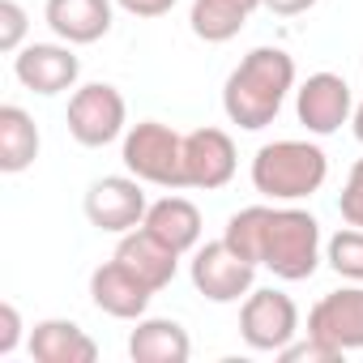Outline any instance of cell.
<instances>
[{
	"mask_svg": "<svg viewBox=\"0 0 363 363\" xmlns=\"http://www.w3.org/2000/svg\"><path fill=\"white\" fill-rule=\"evenodd\" d=\"M223 240L244 261L269 269L282 282H303L320 265V223L308 210H295L291 201L235 210L227 218Z\"/></svg>",
	"mask_w": 363,
	"mask_h": 363,
	"instance_id": "cell-1",
	"label": "cell"
},
{
	"mask_svg": "<svg viewBox=\"0 0 363 363\" xmlns=\"http://www.w3.org/2000/svg\"><path fill=\"white\" fill-rule=\"evenodd\" d=\"M291 90H295V56H286L282 48H252L223 86V111L244 133H261L278 120Z\"/></svg>",
	"mask_w": 363,
	"mask_h": 363,
	"instance_id": "cell-2",
	"label": "cell"
},
{
	"mask_svg": "<svg viewBox=\"0 0 363 363\" xmlns=\"http://www.w3.org/2000/svg\"><path fill=\"white\" fill-rule=\"evenodd\" d=\"M325 179H329V154L299 137L269 141L252 158V189L269 201H303L320 193Z\"/></svg>",
	"mask_w": 363,
	"mask_h": 363,
	"instance_id": "cell-3",
	"label": "cell"
},
{
	"mask_svg": "<svg viewBox=\"0 0 363 363\" xmlns=\"http://www.w3.org/2000/svg\"><path fill=\"white\" fill-rule=\"evenodd\" d=\"M120 158L128 175H137L141 184L158 189H184V133H175L162 120H141L124 133Z\"/></svg>",
	"mask_w": 363,
	"mask_h": 363,
	"instance_id": "cell-4",
	"label": "cell"
},
{
	"mask_svg": "<svg viewBox=\"0 0 363 363\" xmlns=\"http://www.w3.org/2000/svg\"><path fill=\"white\" fill-rule=\"evenodd\" d=\"M65 124H69L77 145L103 150V145H111L116 137L128 133V103H124V94L111 82H90V86L73 90Z\"/></svg>",
	"mask_w": 363,
	"mask_h": 363,
	"instance_id": "cell-5",
	"label": "cell"
},
{
	"mask_svg": "<svg viewBox=\"0 0 363 363\" xmlns=\"http://www.w3.org/2000/svg\"><path fill=\"white\" fill-rule=\"evenodd\" d=\"M299 333V308L286 291H274V286H261V291H248L244 295V308H240V337L261 350V354H278L286 342H295Z\"/></svg>",
	"mask_w": 363,
	"mask_h": 363,
	"instance_id": "cell-6",
	"label": "cell"
},
{
	"mask_svg": "<svg viewBox=\"0 0 363 363\" xmlns=\"http://www.w3.org/2000/svg\"><path fill=\"white\" fill-rule=\"evenodd\" d=\"M82 206H86L90 227H99L107 235H124V231L141 227L145 210H150L137 175H103V179H94V184L86 189Z\"/></svg>",
	"mask_w": 363,
	"mask_h": 363,
	"instance_id": "cell-7",
	"label": "cell"
},
{
	"mask_svg": "<svg viewBox=\"0 0 363 363\" xmlns=\"http://www.w3.org/2000/svg\"><path fill=\"white\" fill-rule=\"evenodd\" d=\"M252 278H257V265L244 261L227 240H214L193 257V286L210 303H240L252 291Z\"/></svg>",
	"mask_w": 363,
	"mask_h": 363,
	"instance_id": "cell-8",
	"label": "cell"
},
{
	"mask_svg": "<svg viewBox=\"0 0 363 363\" xmlns=\"http://www.w3.org/2000/svg\"><path fill=\"white\" fill-rule=\"evenodd\" d=\"M295 116L312 137H329L342 124H350L354 116V94L350 82L337 73H312L299 90H295Z\"/></svg>",
	"mask_w": 363,
	"mask_h": 363,
	"instance_id": "cell-9",
	"label": "cell"
},
{
	"mask_svg": "<svg viewBox=\"0 0 363 363\" xmlns=\"http://www.w3.org/2000/svg\"><path fill=\"white\" fill-rule=\"evenodd\" d=\"M235 167H240V154L231 133L223 128L184 133V189H206V193L227 189L235 179Z\"/></svg>",
	"mask_w": 363,
	"mask_h": 363,
	"instance_id": "cell-10",
	"label": "cell"
},
{
	"mask_svg": "<svg viewBox=\"0 0 363 363\" xmlns=\"http://www.w3.org/2000/svg\"><path fill=\"white\" fill-rule=\"evenodd\" d=\"M13 77L26 90L52 99L77 86L82 60L73 56V43H26L22 52H13Z\"/></svg>",
	"mask_w": 363,
	"mask_h": 363,
	"instance_id": "cell-11",
	"label": "cell"
},
{
	"mask_svg": "<svg viewBox=\"0 0 363 363\" xmlns=\"http://www.w3.org/2000/svg\"><path fill=\"white\" fill-rule=\"evenodd\" d=\"M308 333L337 346L342 354L363 350V282L320 295L308 312Z\"/></svg>",
	"mask_w": 363,
	"mask_h": 363,
	"instance_id": "cell-12",
	"label": "cell"
},
{
	"mask_svg": "<svg viewBox=\"0 0 363 363\" xmlns=\"http://www.w3.org/2000/svg\"><path fill=\"white\" fill-rule=\"evenodd\" d=\"M90 299H94L99 312H107V316H116V320H141L145 308H150V299H154V291H150L133 269H124V265L111 257V261H103V265L90 274Z\"/></svg>",
	"mask_w": 363,
	"mask_h": 363,
	"instance_id": "cell-13",
	"label": "cell"
},
{
	"mask_svg": "<svg viewBox=\"0 0 363 363\" xmlns=\"http://www.w3.org/2000/svg\"><path fill=\"white\" fill-rule=\"evenodd\" d=\"M111 5L116 0H48L43 18H48L52 35L60 43L86 48V43H99L111 30V18H116Z\"/></svg>",
	"mask_w": 363,
	"mask_h": 363,
	"instance_id": "cell-14",
	"label": "cell"
},
{
	"mask_svg": "<svg viewBox=\"0 0 363 363\" xmlns=\"http://www.w3.org/2000/svg\"><path fill=\"white\" fill-rule=\"evenodd\" d=\"M116 261H120L124 269H133V274L158 295V291L171 286L175 265H179V252L167 248V244H162L158 235H150L145 227H133V231L120 235V244H116Z\"/></svg>",
	"mask_w": 363,
	"mask_h": 363,
	"instance_id": "cell-15",
	"label": "cell"
},
{
	"mask_svg": "<svg viewBox=\"0 0 363 363\" xmlns=\"http://www.w3.org/2000/svg\"><path fill=\"white\" fill-rule=\"evenodd\" d=\"M193 337L171 316H141L128 333V359L133 363H189Z\"/></svg>",
	"mask_w": 363,
	"mask_h": 363,
	"instance_id": "cell-16",
	"label": "cell"
},
{
	"mask_svg": "<svg viewBox=\"0 0 363 363\" xmlns=\"http://www.w3.org/2000/svg\"><path fill=\"white\" fill-rule=\"evenodd\" d=\"M30 359L39 363H94L99 359V342L77 325V320H39L30 329Z\"/></svg>",
	"mask_w": 363,
	"mask_h": 363,
	"instance_id": "cell-17",
	"label": "cell"
},
{
	"mask_svg": "<svg viewBox=\"0 0 363 363\" xmlns=\"http://www.w3.org/2000/svg\"><path fill=\"white\" fill-rule=\"evenodd\" d=\"M150 235H158L167 248H175L179 257L193 252L201 244V210L189 201V197H162L145 210V223H141Z\"/></svg>",
	"mask_w": 363,
	"mask_h": 363,
	"instance_id": "cell-18",
	"label": "cell"
},
{
	"mask_svg": "<svg viewBox=\"0 0 363 363\" xmlns=\"http://www.w3.org/2000/svg\"><path fill=\"white\" fill-rule=\"evenodd\" d=\"M261 5H265V0H193L189 22H193V35H197V39H206V43H227V39H235V35L248 26V18H252Z\"/></svg>",
	"mask_w": 363,
	"mask_h": 363,
	"instance_id": "cell-19",
	"label": "cell"
},
{
	"mask_svg": "<svg viewBox=\"0 0 363 363\" xmlns=\"http://www.w3.org/2000/svg\"><path fill=\"white\" fill-rule=\"evenodd\" d=\"M39 158V124L18 103L0 107V171L18 175Z\"/></svg>",
	"mask_w": 363,
	"mask_h": 363,
	"instance_id": "cell-20",
	"label": "cell"
},
{
	"mask_svg": "<svg viewBox=\"0 0 363 363\" xmlns=\"http://www.w3.org/2000/svg\"><path fill=\"white\" fill-rule=\"evenodd\" d=\"M325 261L337 278H350V282H363V231L359 227H346L337 231L329 244H325Z\"/></svg>",
	"mask_w": 363,
	"mask_h": 363,
	"instance_id": "cell-21",
	"label": "cell"
},
{
	"mask_svg": "<svg viewBox=\"0 0 363 363\" xmlns=\"http://www.w3.org/2000/svg\"><path fill=\"white\" fill-rule=\"evenodd\" d=\"M337 214H342L346 227H359V231H363V158H354L346 184H342V193H337Z\"/></svg>",
	"mask_w": 363,
	"mask_h": 363,
	"instance_id": "cell-22",
	"label": "cell"
},
{
	"mask_svg": "<svg viewBox=\"0 0 363 363\" xmlns=\"http://www.w3.org/2000/svg\"><path fill=\"white\" fill-rule=\"evenodd\" d=\"M278 359H282V363H337L342 350L308 333V342H286V346L278 350Z\"/></svg>",
	"mask_w": 363,
	"mask_h": 363,
	"instance_id": "cell-23",
	"label": "cell"
},
{
	"mask_svg": "<svg viewBox=\"0 0 363 363\" xmlns=\"http://www.w3.org/2000/svg\"><path fill=\"white\" fill-rule=\"evenodd\" d=\"M26 9L18 0H0V52H22L26 43Z\"/></svg>",
	"mask_w": 363,
	"mask_h": 363,
	"instance_id": "cell-24",
	"label": "cell"
},
{
	"mask_svg": "<svg viewBox=\"0 0 363 363\" xmlns=\"http://www.w3.org/2000/svg\"><path fill=\"white\" fill-rule=\"evenodd\" d=\"M22 342V312L18 303H0V359H9Z\"/></svg>",
	"mask_w": 363,
	"mask_h": 363,
	"instance_id": "cell-25",
	"label": "cell"
},
{
	"mask_svg": "<svg viewBox=\"0 0 363 363\" xmlns=\"http://www.w3.org/2000/svg\"><path fill=\"white\" fill-rule=\"evenodd\" d=\"M116 5L133 18H162V13L175 9V0H116Z\"/></svg>",
	"mask_w": 363,
	"mask_h": 363,
	"instance_id": "cell-26",
	"label": "cell"
},
{
	"mask_svg": "<svg viewBox=\"0 0 363 363\" xmlns=\"http://www.w3.org/2000/svg\"><path fill=\"white\" fill-rule=\"evenodd\" d=\"M312 5H316V0H265V9L278 13V18H299V13H308Z\"/></svg>",
	"mask_w": 363,
	"mask_h": 363,
	"instance_id": "cell-27",
	"label": "cell"
},
{
	"mask_svg": "<svg viewBox=\"0 0 363 363\" xmlns=\"http://www.w3.org/2000/svg\"><path fill=\"white\" fill-rule=\"evenodd\" d=\"M350 128H354V141L363 145V103H354V116H350Z\"/></svg>",
	"mask_w": 363,
	"mask_h": 363,
	"instance_id": "cell-28",
	"label": "cell"
}]
</instances>
